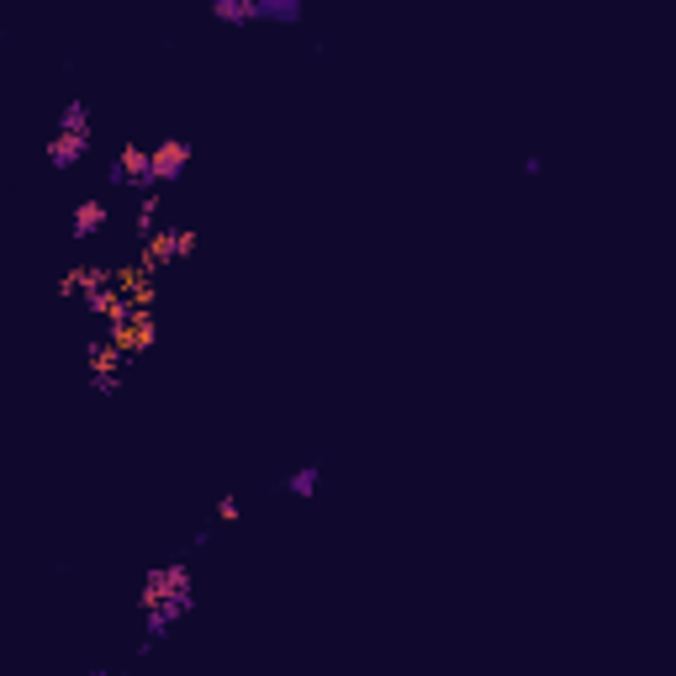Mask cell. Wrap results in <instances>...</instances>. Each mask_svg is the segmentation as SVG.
<instances>
[{"label":"cell","mask_w":676,"mask_h":676,"mask_svg":"<svg viewBox=\"0 0 676 676\" xmlns=\"http://www.w3.org/2000/svg\"><path fill=\"white\" fill-rule=\"evenodd\" d=\"M523 175L539 180V175H544V159H539V154H529V159H523Z\"/></svg>","instance_id":"cell-18"},{"label":"cell","mask_w":676,"mask_h":676,"mask_svg":"<svg viewBox=\"0 0 676 676\" xmlns=\"http://www.w3.org/2000/svg\"><path fill=\"white\" fill-rule=\"evenodd\" d=\"M59 133H74V138H90V106L74 96V101H64V111H59Z\"/></svg>","instance_id":"cell-14"},{"label":"cell","mask_w":676,"mask_h":676,"mask_svg":"<svg viewBox=\"0 0 676 676\" xmlns=\"http://www.w3.org/2000/svg\"><path fill=\"white\" fill-rule=\"evenodd\" d=\"M196 148L185 138H159L154 148H148V169H154V185H175L185 169H191Z\"/></svg>","instance_id":"cell-6"},{"label":"cell","mask_w":676,"mask_h":676,"mask_svg":"<svg viewBox=\"0 0 676 676\" xmlns=\"http://www.w3.org/2000/svg\"><path fill=\"white\" fill-rule=\"evenodd\" d=\"M159 212H164V206H159V191H148V196L138 201V217H133V233H138V243H148V238L159 233Z\"/></svg>","instance_id":"cell-12"},{"label":"cell","mask_w":676,"mask_h":676,"mask_svg":"<svg viewBox=\"0 0 676 676\" xmlns=\"http://www.w3.org/2000/svg\"><path fill=\"white\" fill-rule=\"evenodd\" d=\"M90 391H96V397H117V391H122V375H90Z\"/></svg>","instance_id":"cell-16"},{"label":"cell","mask_w":676,"mask_h":676,"mask_svg":"<svg viewBox=\"0 0 676 676\" xmlns=\"http://www.w3.org/2000/svg\"><path fill=\"white\" fill-rule=\"evenodd\" d=\"M106 344L122 354V360H138L159 344V317L154 312H127L117 323H106Z\"/></svg>","instance_id":"cell-1"},{"label":"cell","mask_w":676,"mask_h":676,"mask_svg":"<svg viewBox=\"0 0 676 676\" xmlns=\"http://www.w3.org/2000/svg\"><path fill=\"white\" fill-rule=\"evenodd\" d=\"M101 286H111V270H101V265H74L59 275V296H90Z\"/></svg>","instance_id":"cell-8"},{"label":"cell","mask_w":676,"mask_h":676,"mask_svg":"<svg viewBox=\"0 0 676 676\" xmlns=\"http://www.w3.org/2000/svg\"><path fill=\"white\" fill-rule=\"evenodd\" d=\"M212 16L228 27H243V22H254V0H212Z\"/></svg>","instance_id":"cell-15"},{"label":"cell","mask_w":676,"mask_h":676,"mask_svg":"<svg viewBox=\"0 0 676 676\" xmlns=\"http://www.w3.org/2000/svg\"><path fill=\"white\" fill-rule=\"evenodd\" d=\"M85 154H90V138H74V133H53V138H48V148H43V159H48L53 169H74V164H85Z\"/></svg>","instance_id":"cell-7"},{"label":"cell","mask_w":676,"mask_h":676,"mask_svg":"<svg viewBox=\"0 0 676 676\" xmlns=\"http://www.w3.org/2000/svg\"><path fill=\"white\" fill-rule=\"evenodd\" d=\"M106 180L111 185H122V191H159L154 185V169H148V148L143 143H127L117 159H111V169H106Z\"/></svg>","instance_id":"cell-4"},{"label":"cell","mask_w":676,"mask_h":676,"mask_svg":"<svg viewBox=\"0 0 676 676\" xmlns=\"http://www.w3.org/2000/svg\"><path fill=\"white\" fill-rule=\"evenodd\" d=\"M85 365H90V375H122V365H127V360L106 344V338H96V344L85 349Z\"/></svg>","instance_id":"cell-11"},{"label":"cell","mask_w":676,"mask_h":676,"mask_svg":"<svg viewBox=\"0 0 676 676\" xmlns=\"http://www.w3.org/2000/svg\"><path fill=\"white\" fill-rule=\"evenodd\" d=\"M280 486H286L291 497H317V486H323V465H296Z\"/></svg>","instance_id":"cell-13"},{"label":"cell","mask_w":676,"mask_h":676,"mask_svg":"<svg viewBox=\"0 0 676 676\" xmlns=\"http://www.w3.org/2000/svg\"><path fill=\"white\" fill-rule=\"evenodd\" d=\"M111 286H117V296H122L133 312H154V302H159L154 275H148L138 259H133V265H117V270H111Z\"/></svg>","instance_id":"cell-5"},{"label":"cell","mask_w":676,"mask_h":676,"mask_svg":"<svg viewBox=\"0 0 676 676\" xmlns=\"http://www.w3.org/2000/svg\"><path fill=\"white\" fill-rule=\"evenodd\" d=\"M106 217H111V212H106L101 201H80V206H74V217H69V233L85 243V238H96V233L106 228Z\"/></svg>","instance_id":"cell-9"},{"label":"cell","mask_w":676,"mask_h":676,"mask_svg":"<svg viewBox=\"0 0 676 676\" xmlns=\"http://www.w3.org/2000/svg\"><path fill=\"white\" fill-rule=\"evenodd\" d=\"M243 518V507H238V497L228 492V497H217V523H238Z\"/></svg>","instance_id":"cell-17"},{"label":"cell","mask_w":676,"mask_h":676,"mask_svg":"<svg viewBox=\"0 0 676 676\" xmlns=\"http://www.w3.org/2000/svg\"><path fill=\"white\" fill-rule=\"evenodd\" d=\"M196 592V581H191V566L185 560H169V566H154L143 576V592H138V603H143V613L148 608H159V603H169V597H191Z\"/></svg>","instance_id":"cell-3"},{"label":"cell","mask_w":676,"mask_h":676,"mask_svg":"<svg viewBox=\"0 0 676 676\" xmlns=\"http://www.w3.org/2000/svg\"><path fill=\"white\" fill-rule=\"evenodd\" d=\"M196 249H201V233H196V228H164V222H159V233L143 243L138 265H143L148 275H159L169 259H191Z\"/></svg>","instance_id":"cell-2"},{"label":"cell","mask_w":676,"mask_h":676,"mask_svg":"<svg viewBox=\"0 0 676 676\" xmlns=\"http://www.w3.org/2000/svg\"><path fill=\"white\" fill-rule=\"evenodd\" d=\"M302 0H254V22H302Z\"/></svg>","instance_id":"cell-10"}]
</instances>
